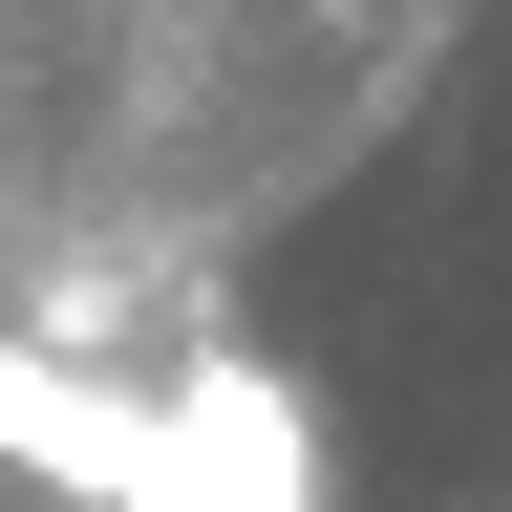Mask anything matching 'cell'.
<instances>
[{"label": "cell", "instance_id": "6da1fadb", "mask_svg": "<svg viewBox=\"0 0 512 512\" xmlns=\"http://www.w3.org/2000/svg\"><path fill=\"white\" fill-rule=\"evenodd\" d=\"M171 448H192V512H320V427H299L278 363H192Z\"/></svg>", "mask_w": 512, "mask_h": 512}, {"label": "cell", "instance_id": "7a4b0ae2", "mask_svg": "<svg viewBox=\"0 0 512 512\" xmlns=\"http://www.w3.org/2000/svg\"><path fill=\"white\" fill-rule=\"evenodd\" d=\"M43 512H64V491H43Z\"/></svg>", "mask_w": 512, "mask_h": 512}]
</instances>
